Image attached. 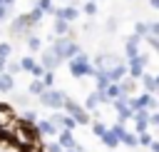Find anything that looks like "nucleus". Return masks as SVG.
Masks as SVG:
<instances>
[{"mask_svg":"<svg viewBox=\"0 0 159 152\" xmlns=\"http://www.w3.org/2000/svg\"><path fill=\"white\" fill-rule=\"evenodd\" d=\"M52 50H55V55H57L60 60H62V57H72V55H77V52H80V47H77L75 42H70L67 37H60V40L55 42V47H52Z\"/></svg>","mask_w":159,"mask_h":152,"instance_id":"f257e3e1","label":"nucleus"},{"mask_svg":"<svg viewBox=\"0 0 159 152\" xmlns=\"http://www.w3.org/2000/svg\"><path fill=\"white\" fill-rule=\"evenodd\" d=\"M40 102L47 105V107H62L65 95L57 92V90H42V92H40Z\"/></svg>","mask_w":159,"mask_h":152,"instance_id":"f03ea898","label":"nucleus"},{"mask_svg":"<svg viewBox=\"0 0 159 152\" xmlns=\"http://www.w3.org/2000/svg\"><path fill=\"white\" fill-rule=\"evenodd\" d=\"M12 125H15V117H12L10 107L0 105V132H5V130H7V127H12Z\"/></svg>","mask_w":159,"mask_h":152,"instance_id":"7ed1b4c3","label":"nucleus"},{"mask_svg":"<svg viewBox=\"0 0 159 152\" xmlns=\"http://www.w3.org/2000/svg\"><path fill=\"white\" fill-rule=\"evenodd\" d=\"M62 105H65V107H67V110L72 112V117H75V122H82V125L87 122V115H84V112H82V110H80V107H77V105L72 102V100H65Z\"/></svg>","mask_w":159,"mask_h":152,"instance_id":"20e7f679","label":"nucleus"},{"mask_svg":"<svg viewBox=\"0 0 159 152\" xmlns=\"http://www.w3.org/2000/svg\"><path fill=\"white\" fill-rule=\"evenodd\" d=\"M15 140H17V145H22V147H27V145L35 142V140H32V132L25 130V127H17V130H15Z\"/></svg>","mask_w":159,"mask_h":152,"instance_id":"39448f33","label":"nucleus"},{"mask_svg":"<svg viewBox=\"0 0 159 152\" xmlns=\"http://www.w3.org/2000/svg\"><path fill=\"white\" fill-rule=\"evenodd\" d=\"M57 62H60V57L55 55V50H45V55H42V65H40V67H47V70H52Z\"/></svg>","mask_w":159,"mask_h":152,"instance_id":"423d86ee","label":"nucleus"},{"mask_svg":"<svg viewBox=\"0 0 159 152\" xmlns=\"http://www.w3.org/2000/svg\"><path fill=\"white\" fill-rule=\"evenodd\" d=\"M60 147H67V150H75V147H77V145H75V137H72L70 130L62 132V137H60Z\"/></svg>","mask_w":159,"mask_h":152,"instance_id":"0eeeda50","label":"nucleus"},{"mask_svg":"<svg viewBox=\"0 0 159 152\" xmlns=\"http://www.w3.org/2000/svg\"><path fill=\"white\" fill-rule=\"evenodd\" d=\"M0 90H2V92L12 90V75H10V72H0Z\"/></svg>","mask_w":159,"mask_h":152,"instance_id":"6e6552de","label":"nucleus"},{"mask_svg":"<svg viewBox=\"0 0 159 152\" xmlns=\"http://www.w3.org/2000/svg\"><path fill=\"white\" fill-rule=\"evenodd\" d=\"M89 72V67H87V62H72V75H77V77H82V75H87Z\"/></svg>","mask_w":159,"mask_h":152,"instance_id":"1a4fd4ad","label":"nucleus"},{"mask_svg":"<svg viewBox=\"0 0 159 152\" xmlns=\"http://www.w3.org/2000/svg\"><path fill=\"white\" fill-rule=\"evenodd\" d=\"M102 100H107V95L97 90V92H92V95H89V100H87V107H97V105H99Z\"/></svg>","mask_w":159,"mask_h":152,"instance_id":"9d476101","label":"nucleus"},{"mask_svg":"<svg viewBox=\"0 0 159 152\" xmlns=\"http://www.w3.org/2000/svg\"><path fill=\"white\" fill-rule=\"evenodd\" d=\"M104 72H107L109 80H122V77H124V67H122V65H117V67H112V70H104Z\"/></svg>","mask_w":159,"mask_h":152,"instance_id":"9b49d317","label":"nucleus"},{"mask_svg":"<svg viewBox=\"0 0 159 152\" xmlns=\"http://www.w3.org/2000/svg\"><path fill=\"white\" fill-rule=\"evenodd\" d=\"M80 12L75 10V7H67V10H57V17H62V20H75Z\"/></svg>","mask_w":159,"mask_h":152,"instance_id":"f8f14e48","label":"nucleus"},{"mask_svg":"<svg viewBox=\"0 0 159 152\" xmlns=\"http://www.w3.org/2000/svg\"><path fill=\"white\" fill-rule=\"evenodd\" d=\"M107 82H109V77H107V72H104V70H99V72H97V90H99V92H104V87H107Z\"/></svg>","mask_w":159,"mask_h":152,"instance_id":"ddd939ff","label":"nucleus"},{"mask_svg":"<svg viewBox=\"0 0 159 152\" xmlns=\"http://www.w3.org/2000/svg\"><path fill=\"white\" fill-rule=\"evenodd\" d=\"M30 25V20H27V15H22V17H17L15 22H12V30H25Z\"/></svg>","mask_w":159,"mask_h":152,"instance_id":"4468645a","label":"nucleus"},{"mask_svg":"<svg viewBox=\"0 0 159 152\" xmlns=\"http://www.w3.org/2000/svg\"><path fill=\"white\" fill-rule=\"evenodd\" d=\"M142 77H144L147 90H149V92H154V90H157V80H154V75H142Z\"/></svg>","mask_w":159,"mask_h":152,"instance_id":"2eb2a0df","label":"nucleus"},{"mask_svg":"<svg viewBox=\"0 0 159 152\" xmlns=\"http://www.w3.org/2000/svg\"><path fill=\"white\" fill-rule=\"evenodd\" d=\"M55 30H57L60 35H65V32H67V20H62V17H57V20H55Z\"/></svg>","mask_w":159,"mask_h":152,"instance_id":"dca6fc26","label":"nucleus"},{"mask_svg":"<svg viewBox=\"0 0 159 152\" xmlns=\"http://www.w3.org/2000/svg\"><path fill=\"white\" fill-rule=\"evenodd\" d=\"M42 90H45V85H42V82H40V80H35V82H32V85H30V92H32V95H40V92H42Z\"/></svg>","mask_w":159,"mask_h":152,"instance_id":"f3484780","label":"nucleus"},{"mask_svg":"<svg viewBox=\"0 0 159 152\" xmlns=\"http://www.w3.org/2000/svg\"><path fill=\"white\" fill-rule=\"evenodd\" d=\"M40 132L52 135V132H55V125H52V122H40Z\"/></svg>","mask_w":159,"mask_h":152,"instance_id":"a211bd4d","label":"nucleus"},{"mask_svg":"<svg viewBox=\"0 0 159 152\" xmlns=\"http://www.w3.org/2000/svg\"><path fill=\"white\" fill-rule=\"evenodd\" d=\"M102 140H104V142H107V145H109V147H114V145H117V142H119V140H117V137H114V135H112V132H104V135H102Z\"/></svg>","mask_w":159,"mask_h":152,"instance_id":"6ab92c4d","label":"nucleus"},{"mask_svg":"<svg viewBox=\"0 0 159 152\" xmlns=\"http://www.w3.org/2000/svg\"><path fill=\"white\" fill-rule=\"evenodd\" d=\"M40 17H42V10H40V7H35V10H32V12L27 15V20H30V22H37Z\"/></svg>","mask_w":159,"mask_h":152,"instance_id":"aec40b11","label":"nucleus"},{"mask_svg":"<svg viewBox=\"0 0 159 152\" xmlns=\"http://www.w3.org/2000/svg\"><path fill=\"white\" fill-rule=\"evenodd\" d=\"M122 142H127L129 147H134V145H139V142H137V137H134V135H127V132L122 135Z\"/></svg>","mask_w":159,"mask_h":152,"instance_id":"412c9836","label":"nucleus"},{"mask_svg":"<svg viewBox=\"0 0 159 152\" xmlns=\"http://www.w3.org/2000/svg\"><path fill=\"white\" fill-rule=\"evenodd\" d=\"M137 142H142V145H152V135H147V132H142V137H139Z\"/></svg>","mask_w":159,"mask_h":152,"instance_id":"4be33fe9","label":"nucleus"},{"mask_svg":"<svg viewBox=\"0 0 159 152\" xmlns=\"http://www.w3.org/2000/svg\"><path fill=\"white\" fill-rule=\"evenodd\" d=\"M137 35H139V37L147 35V25H144V22H137Z\"/></svg>","mask_w":159,"mask_h":152,"instance_id":"5701e85b","label":"nucleus"},{"mask_svg":"<svg viewBox=\"0 0 159 152\" xmlns=\"http://www.w3.org/2000/svg\"><path fill=\"white\" fill-rule=\"evenodd\" d=\"M27 45H30V50H37V47H40V40H37V37H30Z\"/></svg>","mask_w":159,"mask_h":152,"instance_id":"b1692460","label":"nucleus"},{"mask_svg":"<svg viewBox=\"0 0 159 152\" xmlns=\"http://www.w3.org/2000/svg\"><path fill=\"white\" fill-rule=\"evenodd\" d=\"M147 40H149V45H152V47H159V40H157V35H147Z\"/></svg>","mask_w":159,"mask_h":152,"instance_id":"393cba45","label":"nucleus"},{"mask_svg":"<svg viewBox=\"0 0 159 152\" xmlns=\"http://www.w3.org/2000/svg\"><path fill=\"white\" fill-rule=\"evenodd\" d=\"M22 67H25V70H32V67H35V62H32L30 57H25V60H22Z\"/></svg>","mask_w":159,"mask_h":152,"instance_id":"a878e982","label":"nucleus"},{"mask_svg":"<svg viewBox=\"0 0 159 152\" xmlns=\"http://www.w3.org/2000/svg\"><path fill=\"white\" fill-rule=\"evenodd\" d=\"M5 55H10V45H0V57H5Z\"/></svg>","mask_w":159,"mask_h":152,"instance_id":"bb28decb","label":"nucleus"},{"mask_svg":"<svg viewBox=\"0 0 159 152\" xmlns=\"http://www.w3.org/2000/svg\"><path fill=\"white\" fill-rule=\"evenodd\" d=\"M84 10H87L89 15H94V10H97V7H94V2H87V5H84Z\"/></svg>","mask_w":159,"mask_h":152,"instance_id":"cd10ccee","label":"nucleus"},{"mask_svg":"<svg viewBox=\"0 0 159 152\" xmlns=\"http://www.w3.org/2000/svg\"><path fill=\"white\" fill-rule=\"evenodd\" d=\"M94 132H97V135H104L107 130H104V125H94Z\"/></svg>","mask_w":159,"mask_h":152,"instance_id":"c85d7f7f","label":"nucleus"},{"mask_svg":"<svg viewBox=\"0 0 159 152\" xmlns=\"http://www.w3.org/2000/svg\"><path fill=\"white\" fill-rule=\"evenodd\" d=\"M40 10H50V0H40Z\"/></svg>","mask_w":159,"mask_h":152,"instance_id":"c756f323","label":"nucleus"},{"mask_svg":"<svg viewBox=\"0 0 159 152\" xmlns=\"http://www.w3.org/2000/svg\"><path fill=\"white\" fill-rule=\"evenodd\" d=\"M47 152H62V147H60V145H50V147H47Z\"/></svg>","mask_w":159,"mask_h":152,"instance_id":"7c9ffc66","label":"nucleus"},{"mask_svg":"<svg viewBox=\"0 0 159 152\" xmlns=\"http://www.w3.org/2000/svg\"><path fill=\"white\" fill-rule=\"evenodd\" d=\"M62 125H65V127H67V130H70V127H72V125H75V122H72V120H67V117H62Z\"/></svg>","mask_w":159,"mask_h":152,"instance_id":"2f4dec72","label":"nucleus"},{"mask_svg":"<svg viewBox=\"0 0 159 152\" xmlns=\"http://www.w3.org/2000/svg\"><path fill=\"white\" fill-rule=\"evenodd\" d=\"M5 15H7V10H5L2 5H0V20H5Z\"/></svg>","mask_w":159,"mask_h":152,"instance_id":"473e14b6","label":"nucleus"},{"mask_svg":"<svg viewBox=\"0 0 159 152\" xmlns=\"http://www.w3.org/2000/svg\"><path fill=\"white\" fill-rule=\"evenodd\" d=\"M5 70V57H0V72Z\"/></svg>","mask_w":159,"mask_h":152,"instance_id":"72a5a7b5","label":"nucleus"},{"mask_svg":"<svg viewBox=\"0 0 159 152\" xmlns=\"http://www.w3.org/2000/svg\"><path fill=\"white\" fill-rule=\"evenodd\" d=\"M2 2H12V0H2Z\"/></svg>","mask_w":159,"mask_h":152,"instance_id":"f704fd0d","label":"nucleus"},{"mask_svg":"<svg viewBox=\"0 0 159 152\" xmlns=\"http://www.w3.org/2000/svg\"><path fill=\"white\" fill-rule=\"evenodd\" d=\"M0 5H2V0H0Z\"/></svg>","mask_w":159,"mask_h":152,"instance_id":"c9c22d12","label":"nucleus"}]
</instances>
